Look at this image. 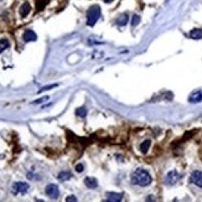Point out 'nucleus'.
Listing matches in <instances>:
<instances>
[{
    "instance_id": "f257e3e1",
    "label": "nucleus",
    "mask_w": 202,
    "mask_h": 202,
    "mask_svg": "<svg viewBox=\"0 0 202 202\" xmlns=\"http://www.w3.org/2000/svg\"><path fill=\"white\" fill-rule=\"evenodd\" d=\"M153 178H151L150 174L144 169H136L134 172L131 174V182L138 186H148L151 183Z\"/></svg>"
},
{
    "instance_id": "f03ea898",
    "label": "nucleus",
    "mask_w": 202,
    "mask_h": 202,
    "mask_svg": "<svg viewBox=\"0 0 202 202\" xmlns=\"http://www.w3.org/2000/svg\"><path fill=\"white\" fill-rule=\"evenodd\" d=\"M99 17H100V8L98 5L91 6L88 9V11H87V25L94 26Z\"/></svg>"
},
{
    "instance_id": "7ed1b4c3",
    "label": "nucleus",
    "mask_w": 202,
    "mask_h": 202,
    "mask_svg": "<svg viewBox=\"0 0 202 202\" xmlns=\"http://www.w3.org/2000/svg\"><path fill=\"white\" fill-rule=\"evenodd\" d=\"M178 178H180L178 172L176 171V170H171V171H169L166 174V176H165V183L169 185V186H172L178 181Z\"/></svg>"
},
{
    "instance_id": "20e7f679",
    "label": "nucleus",
    "mask_w": 202,
    "mask_h": 202,
    "mask_svg": "<svg viewBox=\"0 0 202 202\" xmlns=\"http://www.w3.org/2000/svg\"><path fill=\"white\" fill-rule=\"evenodd\" d=\"M29 191V185L26 182H15L12 185V194L14 195H24Z\"/></svg>"
},
{
    "instance_id": "39448f33",
    "label": "nucleus",
    "mask_w": 202,
    "mask_h": 202,
    "mask_svg": "<svg viewBox=\"0 0 202 202\" xmlns=\"http://www.w3.org/2000/svg\"><path fill=\"white\" fill-rule=\"evenodd\" d=\"M45 192L46 195H47L48 197H51V199H57V197L59 196V189L57 185H47L45 189Z\"/></svg>"
},
{
    "instance_id": "423d86ee",
    "label": "nucleus",
    "mask_w": 202,
    "mask_h": 202,
    "mask_svg": "<svg viewBox=\"0 0 202 202\" xmlns=\"http://www.w3.org/2000/svg\"><path fill=\"white\" fill-rule=\"evenodd\" d=\"M191 182L195 183L196 186H199L202 189V172L201 171H194L191 174Z\"/></svg>"
},
{
    "instance_id": "0eeeda50",
    "label": "nucleus",
    "mask_w": 202,
    "mask_h": 202,
    "mask_svg": "<svg viewBox=\"0 0 202 202\" xmlns=\"http://www.w3.org/2000/svg\"><path fill=\"white\" fill-rule=\"evenodd\" d=\"M37 40V35H36L33 30H26L24 33V41L25 42H31V41Z\"/></svg>"
},
{
    "instance_id": "6e6552de",
    "label": "nucleus",
    "mask_w": 202,
    "mask_h": 202,
    "mask_svg": "<svg viewBox=\"0 0 202 202\" xmlns=\"http://www.w3.org/2000/svg\"><path fill=\"white\" fill-rule=\"evenodd\" d=\"M122 200H123V195L122 194H114V192H109L107 195V199H105V201H108V202H119Z\"/></svg>"
},
{
    "instance_id": "1a4fd4ad",
    "label": "nucleus",
    "mask_w": 202,
    "mask_h": 202,
    "mask_svg": "<svg viewBox=\"0 0 202 202\" xmlns=\"http://www.w3.org/2000/svg\"><path fill=\"white\" fill-rule=\"evenodd\" d=\"M84 183L88 189H97V186H98V181L94 177H86Z\"/></svg>"
},
{
    "instance_id": "9d476101",
    "label": "nucleus",
    "mask_w": 202,
    "mask_h": 202,
    "mask_svg": "<svg viewBox=\"0 0 202 202\" xmlns=\"http://www.w3.org/2000/svg\"><path fill=\"white\" fill-rule=\"evenodd\" d=\"M189 102L190 103H199V102H202V92H195L192 93L189 98Z\"/></svg>"
},
{
    "instance_id": "9b49d317",
    "label": "nucleus",
    "mask_w": 202,
    "mask_h": 202,
    "mask_svg": "<svg viewBox=\"0 0 202 202\" xmlns=\"http://www.w3.org/2000/svg\"><path fill=\"white\" fill-rule=\"evenodd\" d=\"M30 11H31L30 4H29V3H24V4L21 5V8H20V16H21V17H25V16L29 15Z\"/></svg>"
},
{
    "instance_id": "f8f14e48",
    "label": "nucleus",
    "mask_w": 202,
    "mask_h": 202,
    "mask_svg": "<svg viewBox=\"0 0 202 202\" xmlns=\"http://www.w3.org/2000/svg\"><path fill=\"white\" fill-rule=\"evenodd\" d=\"M190 37L194 40H201L202 39V30L201 29H194L190 33Z\"/></svg>"
},
{
    "instance_id": "ddd939ff",
    "label": "nucleus",
    "mask_w": 202,
    "mask_h": 202,
    "mask_svg": "<svg viewBox=\"0 0 202 202\" xmlns=\"http://www.w3.org/2000/svg\"><path fill=\"white\" fill-rule=\"evenodd\" d=\"M128 19H129V17H128L127 14H122V15L117 19L116 22H117V25H118V26H125V25H127V22H128Z\"/></svg>"
},
{
    "instance_id": "4468645a",
    "label": "nucleus",
    "mask_w": 202,
    "mask_h": 202,
    "mask_svg": "<svg viewBox=\"0 0 202 202\" xmlns=\"http://www.w3.org/2000/svg\"><path fill=\"white\" fill-rule=\"evenodd\" d=\"M150 145H151V141L150 140H145V141H143V143L140 144V151L143 154H146L149 151V149H150Z\"/></svg>"
},
{
    "instance_id": "2eb2a0df",
    "label": "nucleus",
    "mask_w": 202,
    "mask_h": 202,
    "mask_svg": "<svg viewBox=\"0 0 202 202\" xmlns=\"http://www.w3.org/2000/svg\"><path fill=\"white\" fill-rule=\"evenodd\" d=\"M71 177H72V174L70 171H61L58 174V180H61V181H67Z\"/></svg>"
},
{
    "instance_id": "dca6fc26",
    "label": "nucleus",
    "mask_w": 202,
    "mask_h": 202,
    "mask_svg": "<svg viewBox=\"0 0 202 202\" xmlns=\"http://www.w3.org/2000/svg\"><path fill=\"white\" fill-rule=\"evenodd\" d=\"M9 46H10L9 40H6V39H1V40H0V53L4 52L6 48H9Z\"/></svg>"
},
{
    "instance_id": "f3484780",
    "label": "nucleus",
    "mask_w": 202,
    "mask_h": 202,
    "mask_svg": "<svg viewBox=\"0 0 202 202\" xmlns=\"http://www.w3.org/2000/svg\"><path fill=\"white\" fill-rule=\"evenodd\" d=\"M76 116H77V117H81V118L86 117V116H87V109H86L84 107L78 108V109L76 111Z\"/></svg>"
},
{
    "instance_id": "a211bd4d",
    "label": "nucleus",
    "mask_w": 202,
    "mask_h": 202,
    "mask_svg": "<svg viewBox=\"0 0 202 202\" xmlns=\"http://www.w3.org/2000/svg\"><path fill=\"white\" fill-rule=\"evenodd\" d=\"M139 22H140V16L139 15H134V16H133V20H131V25L133 26L139 25Z\"/></svg>"
},
{
    "instance_id": "6ab92c4d",
    "label": "nucleus",
    "mask_w": 202,
    "mask_h": 202,
    "mask_svg": "<svg viewBox=\"0 0 202 202\" xmlns=\"http://www.w3.org/2000/svg\"><path fill=\"white\" fill-rule=\"evenodd\" d=\"M58 84H51V86H45V87H42L40 91H39V93H41V92H44V91H48V89H52V88H55V87H57Z\"/></svg>"
},
{
    "instance_id": "aec40b11",
    "label": "nucleus",
    "mask_w": 202,
    "mask_h": 202,
    "mask_svg": "<svg viewBox=\"0 0 202 202\" xmlns=\"http://www.w3.org/2000/svg\"><path fill=\"white\" fill-rule=\"evenodd\" d=\"M83 170H84L83 164H78V165H76V171H77V172H82Z\"/></svg>"
},
{
    "instance_id": "412c9836",
    "label": "nucleus",
    "mask_w": 202,
    "mask_h": 202,
    "mask_svg": "<svg viewBox=\"0 0 202 202\" xmlns=\"http://www.w3.org/2000/svg\"><path fill=\"white\" fill-rule=\"evenodd\" d=\"M67 202H76L77 201V197L76 196H68L67 199H66Z\"/></svg>"
},
{
    "instance_id": "4be33fe9",
    "label": "nucleus",
    "mask_w": 202,
    "mask_h": 202,
    "mask_svg": "<svg viewBox=\"0 0 202 202\" xmlns=\"http://www.w3.org/2000/svg\"><path fill=\"white\" fill-rule=\"evenodd\" d=\"M48 99V97H44V98H41V99H39V100H35V102H33L34 104H37V103H41V102H45V100H47Z\"/></svg>"
},
{
    "instance_id": "5701e85b",
    "label": "nucleus",
    "mask_w": 202,
    "mask_h": 202,
    "mask_svg": "<svg viewBox=\"0 0 202 202\" xmlns=\"http://www.w3.org/2000/svg\"><path fill=\"white\" fill-rule=\"evenodd\" d=\"M103 1H104V3H112L113 0H103Z\"/></svg>"
}]
</instances>
